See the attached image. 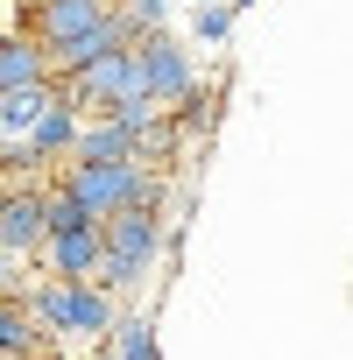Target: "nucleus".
<instances>
[{"label":"nucleus","instance_id":"obj_1","mask_svg":"<svg viewBox=\"0 0 353 360\" xmlns=\"http://www.w3.org/2000/svg\"><path fill=\"white\" fill-rule=\"evenodd\" d=\"M15 297L29 304L36 332L57 339V346H99V339L113 332V318H120V297H106L99 283H64V276L22 283Z\"/></svg>","mask_w":353,"mask_h":360},{"label":"nucleus","instance_id":"obj_2","mask_svg":"<svg viewBox=\"0 0 353 360\" xmlns=\"http://www.w3.org/2000/svg\"><path fill=\"white\" fill-rule=\"evenodd\" d=\"M99 269H92V283L106 290V297H127V290H141V276L155 269V255L169 248V226H162V205H120V212H106L99 219Z\"/></svg>","mask_w":353,"mask_h":360},{"label":"nucleus","instance_id":"obj_3","mask_svg":"<svg viewBox=\"0 0 353 360\" xmlns=\"http://www.w3.org/2000/svg\"><path fill=\"white\" fill-rule=\"evenodd\" d=\"M57 184L92 212V219H106V212H120V205H162V169H148V162H57Z\"/></svg>","mask_w":353,"mask_h":360},{"label":"nucleus","instance_id":"obj_4","mask_svg":"<svg viewBox=\"0 0 353 360\" xmlns=\"http://www.w3.org/2000/svg\"><path fill=\"white\" fill-rule=\"evenodd\" d=\"M127 64H134V92L148 99V106H176V99H191L198 92V71H191V57H184V43H176L169 29H148V36H134L127 43Z\"/></svg>","mask_w":353,"mask_h":360},{"label":"nucleus","instance_id":"obj_5","mask_svg":"<svg viewBox=\"0 0 353 360\" xmlns=\"http://www.w3.org/2000/svg\"><path fill=\"white\" fill-rule=\"evenodd\" d=\"M99 219H78V226H57V233H43V248H36V262H43V276H64V283H92V269H99Z\"/></svg>","mask_w":353,"mask_h":360},{"label":"nucleus","instance_id":"obj_6","mask_svg":"<svg viewBox=\"0 0 353 360\" xmlns=\"http://www.w3.org/2000/svg\"><path fill=\"white\" fill-rule=\"evenodd\" d=\"M43 198H36V184H8L0 191V255H15V262H36V248H43Z\"/></svg>","mask_w":353,"mask_h":360},{"label":"nucleus","instance_id":"obj_7","mask_svg":"<svg viewBox=\"0 0 353 360\" xmlns=\"http://www.w3.org/2000/svg\"><path fill=\"white\" fill-rule=\"evenodd\" d=\"M113 0H29V36L36 50H64L71 36H85Z\"/></svg>","mask_w":353,"mask_h":360},{"label":"nucleus","instance_id":"obj_8","mask_svg":"<svg viewBox=\"0 0 353 360\" xmlns=\"http://www.w3.org/2000/svg\"><path fill=\"white\" fill-rule=\"evenodd\" d=\"M71 162H134V134L120 120H106V113H78Z\"/></svg>","mask_w":353,"mask_h":360},{"label":"nucleus","instance_id":"obj_9","mask_svg":"<svg viewBox=\"0 0 353 360\" xmlns=\"http://www.w3.org/2000/svg\"><path fill=\"white\" fill-rule=\"evenodd\" d=\"M50 64L36 50V36H0V92H22V85H43Z\"/></svg>","mask_w":353,"mask_h":360},{"label":"nucleus","instance_id":"obj_10","mask_svg":"<svg viewBox=\"0 0 353 360\" xmlns=\"http://www.w3.org/2000/svg\"><path fill=\"white\" fill-rule=\"evenodd\" d=\"M113 360H162V346H155V325L148 318H113V332L99 339Z\"/></svg>","mask_w":353,"mask_h":360},{"label":"nucleus","instance_id":"obj_11","mask_svg":"<svg viewBox=\"0 0 353 360\" xmlns=\"http://www.w3.org/2000/svg\"><path fill=\"white\" fill-rule=\"evenodd\" d=\"M120 15L134 22V36H148V29H169V0H120Z\"/></svg>","mask_w":353,"mask_h":360},{"label":"nucleus","instance_id":"obj_12","mask_svg":"<svg viewBox=\"0 0 353 360\" xmlns=\"http://www.w3.org/2000/svg\"><path fill=\"white\" fill-rule=\"evenodd\" d=\"M191 29H198V43H226L233 36V8H191Z\"/></svg>","mask_w":353,"mask_h":360},{"label":"nucleus","instance_id":"obj_13","mask_svg":"<svg viewBox=\"0 0 353 360\" xmlns=\"http://www.w3.org/2000/svg\"><path fill=\"white\" fill-rule=\"evenodd\" d=\"M22 269H29V262H15V255H0V297H8V290H22Z\"/></svg>","mask_w":353,"mask_h":360},{"label":"nucleus","instance_id":"obj_14","mask_svg":"<svg viewBox=\"0 0 353 360\" xmlns=\"http://www.w3.org/2000/svg\"><path fill=\"white\" fill-rule=\"evenodd\" d=\"M191 8H226V0H191Z\"/></svg>","mask_w":353,"mask_h":360},{"label":"nucleus","instance_id":"obj_15","mask_svg":"<svg viewBox=\"0 0 353 360\" xmlns=\"http://www.w3.org/2000/svg\"><path fill=\"white\" fill-rule=\"evenodd\" d=\"M226 8H233V15H240V8H255V0H226Z\"/></svg>","mask_w":353,"mask_h":360},{"label":"nucleus","instance_id":"obj_16","mask_svg":"<svg viewBox=\"0 0 353 360\" xmlns=\"http://www.w3.org/2000/svg\"><path fill=\"white\" fill-rule=\"evenodd\" d=\"M92 360H113V353H106V346H92Z\"/></svg>","mask_w":353,"mask_h":360}]
</instances>
